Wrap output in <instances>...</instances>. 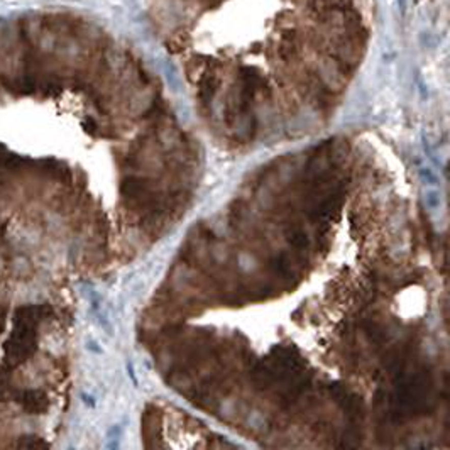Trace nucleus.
Returning a JSON list of instances; mask_svg holds the SVG:
<instances>
[{"mask_svg": "<svg viewBox=\"0 0 450 450\" xmlns=\"http://www.w3.org/2000/svg\"><path fill=\"white\" fill-rule=\"evenodd\" d=\"M374 0H149L154 31L183 61L205 110L232 75L225 119L273 98L271 71L300 73L327 103L335 83L356 71L373 29Z\"/></svg>", "mask_w": 450, "mask_h": 450, "instance_id": "f257e3e1", "label": "nucleus"}, {"mask_svg": "<svg viewBox=\"0 0 450 450\" xmlns=\"http://www.w3.org/2000/svg\"><path fill=\"white\" fill-rule=\"evenodd\" d=\"M51 311L46 305H24L14 311V328L4 343L5 366H20L38 349V325Z\"/></svg>", "mask_w": 450, "mask_h": 450, "instance_id": "f03ea898", "label": "nucleus"}, {"mask_svg": "<svg viewBox=\"0 0 450 450\" xmlns=\"http://www.w3.org/2000/svg\"><path fill=\"white\" fill-rule=\"evenodd\" d=\"M20 406L24 408L25 413L31 415H42L49 408V398L44 391L41 389H28L20 394Z\"/></svg>", "mask_w": 450, "mask_h": 450, "instance_id": "7ed1b4c3", "label": "nucleus"}, {"mask_svg": "<svg viewBox=\"0 0 450 450\" xmlns=\"http://www.w3.org/2000/svg\"><path fill=\"white\" fill-rule=\"evenodd\" d=\"M120 190H122V193L125 195V197L137 198V197H141V195L146 192V183L142 181V179H137V178H127L125 181H122V187H120Z\"/></svg>", "mask_w": 450, "mask_h": 450, "instance_id": "20e7f679", "label": "nucleus"}, {"mask_svg": "<svg viewBox=\"0 0 450 450\" xmlns=\"http://www.w3.org/2000/svg\"><path fill=\"white\" fill-rule=\"evenodd\" d=\"M17 447L19 448H47L49 445L42 440L41 437H36V435H24L19 438L17 442Z\"/></svg>", "mask_w": 450, "mask_h": 450, "instance_id": "39448f33", "label": "nucleus"}, {"mask_svg": "<svg viewBox=\"0 0 450 450\" xmlns=\"http://www.w3.org/2000/svg\"><path fill=\"white\" fill-rule=\"evenodd\" d=\"M288 241H289V244L296 249H303L308 246V237H306L303 230L296 229V227L288 230Z\"/></svg>", "mask_w": 450, "mask_h": 450, "instance_id": "423d86ee", "label": "nucleus"}, {"mask_svg": "<svg viewBox=\"0 0 450 450\" xmlns=\"http://www.w3.org/2000/svg\"><path fill=\"white\" fill-rule=\"evenodd\" d=\"M83 401H85V403H88L90 406H95V403H93V401H90V396H87V394H83Z\"/></svg>", "mask_w": 450, "mask_h": 450, "instance_id": "0eeeda50", "label": "nucleus"}]
</instances>
